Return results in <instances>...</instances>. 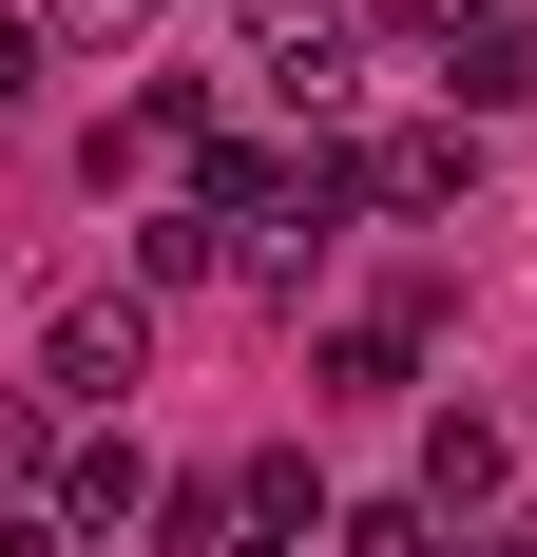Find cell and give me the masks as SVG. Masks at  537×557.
I'll list each match as a JSON object with an SVG mask.
<instances>
[{
	"label": "cell",
	"mask_w": 537,
	"mask_h": 557,
	"mask_svg": "<svg viewBox=\"0 0 537 557\" xmlns=\"http://www.w3.org/2000/svg\"><path fill=\"white\" fill-rule=\"evenodd\" d=\"M135 385H154V308H135V288H77V308L39 327V404L97 423V404H135Z\"/></svg>",
	"instance_id": "obj_1"
},
{
	"label": "cell",
	"mask_w": 537,
	"mask_h": 557,
	"mask_svg": "<svg viewBox=\"0 0 537 557\" xmlns=\"http://www.w3.org/2000/svg\"><path fill=\"white\" fill-rule=\"evenodd\" d=\"M154 0H20V58H115Z\"/></svg>",
	"instance_id": "obj_9"
},
{
	"label": "cell",
	"mask_w": 537,
	"mask_h": 557,
	"mask_svg": "<svg viewBox=\"0 0 537 557\" xmlns=\"http://www.w3.org/2000/svg\"><path fill=\"white\" fill-rule=\"evenodd\" d=\"M39 500L77 519V539H115V519L154 539V500H173V481H154V461H135V443H58V461H39Z\"/></svg>",
	"instance_id": "obj_4"
},
{
	"label": "cell",
	"mask_w": 537,
	"mask_h": 557,
	"mask_svg": "<svg viewBox=\"0 0 537 557\" xmlns=\"http://www.w3.org/2000/svg\"><path fill=\"white\" fill-rule=\"evenodd\" d=\"M230 519H250V481H173V500H154V557H250Z\"/></svg>",
	"instance_id": "obj_10"
},
{
	"label": "cell",
	"mask_w": 537,
	"mask_h": 557,
	"mask_svg": "<svg viewBox=\"0 0 537 557\" xmlns=\"http://www.w3.org/2000/svg\"><path fill=\"white\" fill-rule=\"evenodd\" d=\"M250 557H288V539H250Z\"/></svg>",
	"instance_id": "obj_13"
},
{
	"label": "cell",
	"mask_w": 537,
	"mask_h": 557,
	"mask_svg": "<svg viewBox=\"0 0 537 557\" xmlns=\"http://www.w3.org/2000/svg\"><path fill=\"white\" fill-rule=\"evenodd\" d=\"M423 20H441V39H461V20H519V0H423Z\"/></svg>",
	"instance_id": "obj_12"
},
{
	"label": "cell",
	"mask_w": 537,
	"mask_h": 557,
	"mask_svg": "<svg viewBox=\"0 0 537 557\" xmlns=\"http://www.w3.org/2000/svg\"><path fill=\"white\" fill-rule=\"evenodd\" d=\"M250 77L288 115H346V97H365V0H268V20H250Z\"/></svg>",
	"instance_id": "obj_2"
},
{
	"label": "cell",
	"mask_w": 537,
	"mask_h": 557,
	"mask_svg": "<svg viewBox=\"0 0 537 557\" xmlns=\"http://www.w3.org/2000/svg\"><path fill=\"white\" fill-rule=\"evenodd\" d=\"M441 97H461V115H519L537 97V20H461V39H441Z\"/></svg>",
	"instance_id": "obj_6"
},
{
	"label": "cell",
	"mask_w": 537,
	"mask_h": 557,
	"mask_svg": "<svg viewBox=\"0 0 537 557\" xmlns=\"http://www.w3.org/2000/svg\"><path fill=\"white\" fill-rule=\"evenodd\" d=\"M461 193H480V115H403V135H365V212H461Z\"/></svg>",
	"instance_id": "obj_3"
},
{
	"label": "cell",
	"mask_w": 537,
	"mask_h": 557,
	"mask_svg": "<svg viewBox=\"0 0 537 557\" xmlns=\"http://www.w3.org/2000/svg\"><path fill=\"white\" fill-rule=\"evenodd\" d=\"M230 270V212H154L135 231V308H154V288H212Z\"/></svg>",
	"instance_id": "obj_8"
},
{
	"label": "cell",
	"mask_w": 537,
	"mask_h": 557,
	"mask_svg": "<svg viewBox=\"0 0 537 557\" xmlns=\"http://www.w3.org/2000/svg\"><path fill=\"white\" fill-rule=\"evenodd\" d=\"M230 481H250V519H268V539H346V500L308 481V443H268V461H230Z\"/></svg>",
	"instance_id": "obj_7"
},
{
	"label": "cell",
	"mask_w": 537,
	"mask_h": 557,
	"mask_svg": "<svg viewBox=\"0 0 537 557\" xmlns=\"http://www.w3.org/2000/svg\"><path fill=\"white\" fill-rule=\"evenodd\" d=\"M499 481H519V443H499L480 404H441V423H423V500H441V519H480Z\"/></svg>",
	"instance_id": "obj_5"
},
{
	"label": "cell",
	"mask_w": 537,
	"mask_h": 557,
	"mask_svg": "<svg viewBox=\"0 0 537 557\" xmlns=\"http://www.w3.org/2000/svg\"><path fill=\"white\" fill-rule=\"evenodd\" d=\"M326 557H441V500H346V539Z\"/></svg>",
	"instance_id": "obj_11"
}]
</instances>
